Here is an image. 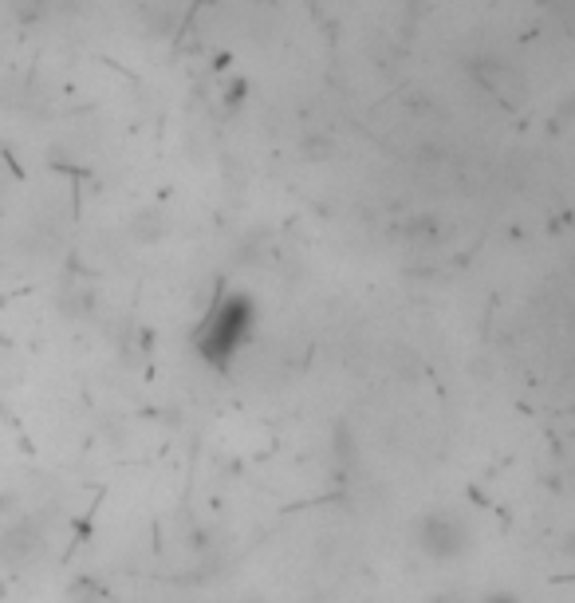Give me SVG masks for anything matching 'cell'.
Instances as JSON below:
<instances>
[{"label": "cell", "instance_id": "6da1fadb", "mask_svg": "<svg viewBox=\"0 0 575 603\" xmlns=\"http://www.w3.org/2000/svg\"><path fill=\"white\" fill-rule=\"evenodd\" d=\"M256 332V304L245 292H221L213 300V308L201 316V324L193 328V351L205 367H213L217 375H225L237 355L249 347Z\"/></svg>", "mask_w": 575, "mask_h": 603}, {"label": "cell", "instance_id": "7a4b0ae2", "mask_svg": "<svg viewBox=\"0 0 575 603\" xmlns=\"http://www.w3.org/2000/svg\"><path fill=\"white\" fill-rule=\"evenodd\" d=\"M418 548L438 564L457 560L469 548V525L457 513H430L418 521Z\"/></svg>", "mask_w": 575, "mask_h": 603}, {"label": "cell", "instance_id": "3957f363", "mask_svg": "<svg viewBox=\"0 0 575 603\" xmlns=\"http://www.w3.org/2000/svg\"><path fill=\"white\" fill-rule=\"evenodd\" d=\"M44 548V533L32 525V521H16L0 533V564L8 568H20V564H32Z\"/></svg>", "mask_w": 575, "mask_h": 603}, {"label": "cell", "instance_id": "277c9868", "mask_svg": "<svg viewBox=\"0 0 575 603\" xmlns=\"http://www.w3.org/2000/svg\"><path fill=\"white\" fill-rule=\"evenodd\" d=\"M130 233L138 237V245H154V241H162V233H166V217H162L158 209H142V213L134 217Z\"/></svg>", "mask_w": 575, "mask_h": 603}, {"label": "cell", "instance_id": "5b68a950", "mask_svg": "<svg viewBox=\"0 0 575 603\" xmlns=\"http://www.w3.org/2000/svg\"><path fill=\"white\" fill-rule=\"evenodd\" d=\"M8 8L20 24H40V20H48L52 0H8Z\"/></svg>", "mask_w": 575, "mask_h": 603}, {"label": "cell", "instance_id": "8992f818", "mask_svg": "<svg viewBox=\"0 0 575 603\" xmlns=\"http://www.w3.org/2000/svg\"><path fill=\"white\" fill-rule=\"evenodd\" d=\"M489 603H516V600H512V596H493Z\"/></svg>", "mask_w": 575, "mask_h": 603}]
</instances>
